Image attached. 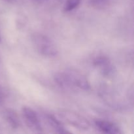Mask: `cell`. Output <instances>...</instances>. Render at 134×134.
Returning <instances> with one entry per match:
<instances>
[{
  "mask_svg": "<svg viewBox=\"0 0 134 134\" xmlns=\"http://www.w3.org/2000/svg\"><path fill=\"white\" fill-rule=\"evenodd\" d=\"M31 41L35 49L41 54L48 57H53L58 54V49L54 42L46 35L34 34Z\"/></svg>",
  "mask_w": 134,
  "mask_h": 134,
  "instance_id": "1",
  "label": "cell"
},
{
  "mask_svg": "<svg viewBox=\"0 0 134 134\" xmlns=\"http://www.w3.org/2000/svg\"><path fill=\"white\" fill-rule=\"evenodd\" d=\"M58 115L64 121L77 129L88 130L90 128V123L88 120L77 113L69 110H61Z\"/></svg>",
  "mask_w": 134,
  "mask_h": 134,
  "instance_id": "2",
  "label": "cell"
},
{
  "mask_svg": "<svg viewBox=\"0 0 134 134\" xmlns=\"http://www.w3.org/2000/svg\"><path fill=\"white\" fill-rule=\"evenodd\" d=\"M22 112L25 122L29 129L35 133H42L43 128L36 113L27 107H24Z\"/></svg>",
  "mask_w": 134,
  "mask_h": 134,
  "instance_id": "3",
  "label": "cell"
},
{
  "mask_svg": "<svg viewBox=\"0 0 134 134\" xmlns=\"http://www.w3.org/2000/svg\"><path fill=\"white\" fill-rule=\"evenodd\" d=\"M93 64L99 69L102 74L105 77H113L116 73V68L111 64L109 58L105 56L96 57L93 61Z\"/></svg>",
  "mask_w": 134,
  "mask_h": 134,
  "instance_id": "4",
  "label": "cell"
},
{
  "mask_svg": "<svg viewBox=\"0 0 134 134\" xmlns=\"http://www.w3.org/2000/svg\"><path fill=\"white\" fill-rule=\"evenodd\" d=\"M65 73L68 75L73 87L76 86L84 90H88L90 88L88 81L82 73L73 69L67 71Z\"/></svg>",
  "mask_w": 134,
  "mask_h": 134,
  "instance_id": "5",
  "label": "cell"
},
{
  "mask_svg": "<svg viewBox=\"0 0 134 134\" xmlns=\"http://www.w3.org/2000/svg\"><path fill=\"white\" fill-rule=\"evenodd\" d=\"M95 124L97 128L103 133L110 134L121 133V132H120V129L117 126L109 121L96 120L95 122Z\"/></svg>",
  "mask_w": 134,
  "mask_h": 134,
  "instance_id": "6",
  "label": "cell"
},
{
  "mask_svg": "<svg viewBox=\"0 0 134 134\" xmlns=\"http://www.w3.org/2000/svg\"><path fill=\"white\" fill-rule=\"evenodd\" d=\"M45 120L47 124L49 126L50 128L54 131V132L58 133H69L64 127V126L61 124L58 120L56 119L52 115H46Z\"/></svg>",
  "mask_w": 134,
  "mask_h": 134,
  "instance_id": "7",
  "label": "cell"
},
{
  "mask_svg": "<svg viewBox=\"0 0 134 134\" xmlns=\"http://www.w3.org/2000/svg\"><path fill=\"white\" fill-rule=\"evenodd\" d=\"M3 117L12 128L16 129L19 127V118L14 111L12 109H6L3 112Z\"/></svg>",
  "mask_w": 134,
  "mask_h": 134,
  "instance_id": "8",
  "label": "cell"
},
{
  "mask_svg": "<svg viewBox=\"0 0 134 134\" xmlns=\"http://www.w3.org/2000/svg\"><path fill=\"white\" fill-rule=\"evenodd\" d=\"M54 79L60 87L63 88H70L73 87L68 76L65 72H59L56 73L54 76Z\"/></svg>",
  "mask_w": 134,
  "mask_h": 134,
  "instance_id": "9",
  "label": "cell"
},
{
  "mask_svg": "<svg viewBox=\"0 0 134 134\" xmlns=\"http://www.w3.org/2000/svg\"><path fill=\"white\" fill-rule=\"evenodd\" d=\"M113 0H89L90 5L96 9H103L108 7Z\"/></svg>",
  "mask_w": 134,
  "mask_h": 134,
  "instance_id": "10",
  "label": "cell"
},
{
  "mask_svg": "<svg viewBox=\"0 0 134 134\" xmlns=\"http://www.w3.org/2000/svg\"><path fill=\"white\" fill-rule=\"evenodd\" d=\"M81 0H67L64 5V10L65 12H69L74 10L79 5Z\"/></svg>",
  "mask_w": 134,
  "mask_h": 134,
  "instance_id": "11",
  "label": "cell"
},
{
  "mask_svg": "<svg viewBox=\"0 0 134 134\" xmlns=\"http://www.w3.org/2000/svg\"><path fill=\"white\" fill-rule=\"evenodd\" d=\"M33 1H36V2H42V1H43L44 0H33Z\"/></svg>",
  "mask_w": 134,
  "mask_h": 134,
  "instance_id": "12",
  "label": "cell"
},
{
  "mask_svg": "<svg viewBox=\"0 0 134 134\" xmlns=\"http://www.w3.org/2000/svg\"><path fill=\"white\" fill-rule=\"evenodd\" d=\"M7 1H9V2H11V1H13L14 0H7Z\"/></svg>",
  "mask_w": 134,
  "mask_h": 134,
  "instance_id": "13",
  "label": "cell"
},
{
  "mask_svg": "<svg viewBox=\"0 0 134 134\" xmlns=\"http://www.w3.org/2000/svg\"><path fill=\"white\" fill-rule=\"evenodd\" d=\"M0 41H1V35H0Z\"/></svg>",
  "mask_w": 134,
  "mask_h": 134,
  "instance_id": "14",
  "label": "cell"
}]
</instances>
